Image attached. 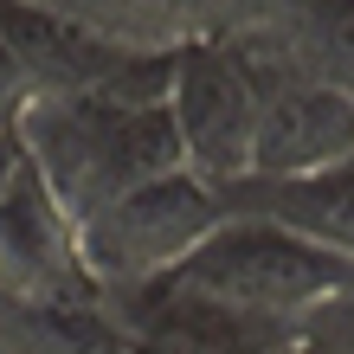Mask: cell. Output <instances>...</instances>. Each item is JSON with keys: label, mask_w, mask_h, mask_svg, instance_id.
<instances>
[{"label": "cell", "mask_w": 354, "mask_h": 354, "mask_svg": "<svg viewBox=\"0 0 354 354\" xmlns=\"http://www.w3.org/2000/svg\"><path fill=\"white\" fill-rule=\"evenodd\" d=\"M19 142L32 174L77 225L136 180L180 168L168 103H116L103 91H32L19 110Z\"/></svg>", "instance_id": "obj_1"}, {"label": "cell", "mask_w": 354, "mask_h": 354, "mask_svg": "<svg viewBox=\"0 0 354 354\" xmlns=\"http://www.w3.org/2000/svg\"><path fill=\"white\" fill-rule=\"evenodd\" d=\"M0 303L7 309H97L103 290L84 264L77 219L52 200L32 161L0 200Z\"/></svg>", "instance_id": "obj_5"}, {"label": "cell", "mask_w": 354, "mask_h": 354, "mask_svg": "<svg viewBox=\"0 0 354 354\" xmlns=\"http://www.w3.org/2000/svg\"><path fill=\"white\" fill-rule=\"evenodd\" d=\"M219 194L239 213H258L335 258H354V155L328 161L316 174H239Z\"/></svg>", "instance_id": "obj_7"}, {"label": "cell", "mask_w": 354, "mask_h": 354, "mask_svg": "<svg viewBox=\"0 0 354 354\" xmlns=\"http://www.w3.org/2000/svg\"><path fill=\"white\" fill-rule=\"evenodd\" d=\"M264 354H316V348H309L303 335H290V342H277V348H264Z\"/></svg>", "instance_id": "obj_11"}, {"label": "cell", "mask_w": 354, "mask_h": 354, "mask_svg": "<svg viewBox=\"0 0 354 354\" xmlns=\"http://www.w3.org/2000/svg\"><path fill=\"white\" fill-rule=\"evenodd\" d=\"M71 32L116 52H180L194 32V0H32Z\"/></svg>", "instance_id": "obj_8"}, {"label": "cell", "mask_w": 354, "mask_h": 354, "mask_svg": "<svg viewBox=\"0 0 354 354\" xmlns=\"http://www.w3.org/2000/svg\"><path fill=\"white\" fill-rule=\"evenodd\" d=\"M342 155H354V97L342 84L283 71L258 77V129L245 174H316Z\"/></svg>", "instance_id": "obj_6"}, {"label": "cell", "mask_w": 354, "mask_h": 354, "mask_svg": "<svg viewBox=\"0 0 354 354\" xmlns=\"http://www.w3.org/2000/svg\"><path fill=\"white\" fill-rule=\"evenodd\" d=\"M348 277H354V258H335L322 245H309L297 232H283V225L232 206L155 283H168L174 297L213 309V316H232L245 328H258L270 342H290Z\"/></svg>", "instance_id": "obj_2"}, {"label": "cell", "mask_w": 354, "mask_h": 354, "mask_svg": "<svg viewBox=\"0 0 354 354\" xmlns=\"http://www.w3.org/2000/svg\"><path fill=\"white\" fill-rule=\"evenodd\" d=\"M19 168H26V142H19V122L0 116V200H7V187L19 180Z\"/></svg>", "instance_id": "obj_10"}, {"label": "cell", "mask_w": 354, "mask_h": 354, "mask_svg": "<svg viewBox=\"0 0 354 354\" xmlns=\"http://www.w3.org/2000/svg\"><path fill=\"white\" fill-rule=\"evenodd\" d=\"M225 213H232V206H225V194L213 180L174 168V174L136 180L129 194L103 200L97 213L77 225V239H84V264H91L97 290L116 297V290H142V283L168 277Z\"/></svg>", "instance_id": "obj_3"}, {"label": "cell", "mask_w": 354, "mask_h": 354, "mask_svg": "<svg viewBox=\"0 0 354 354\" xmlns=\"http://www.w3.org/2000/svg\"><path fill=\"white\" fill-rule=\"evenodd\" d=\"M168 116L180 136V168L232 187L252 168V129H258V77L232 46L187 39L174 52V84H168Z\"/></svg>", "instance_id": "obj_4"}, {"label": "cell", "mask_w": 354, "mask_h": 354, "mask_svg": "<svg viewBox=\"0 0 354 354\" xmlns=\"http://www.w3.org/2000/svg\"><path fill=\"white\" fill-rule=\"evenodd\" d=\"M297 335L316 348V354H354V277L335 290V297H328L316 316H309Z\"/></svg>", "instance_id": "obj_9"}]
</instances>
